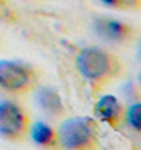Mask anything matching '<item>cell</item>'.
Listing matches in <instances>:
<instances>
[{
  "label": "cell",
  "instance_id": "obj_1",
  "mask_svg": "<svg viewBox=\"0 0 141 150\" xmlns=\"http://www.w3.org/2000/svg\"><path fill=\"white\" fill-rule=\"evenodd\" d=\"M75 65L95 93H100L124 74L122 60L114 52L98 46L81 47L76 52Z\"/></svg>",
  "mask_w": 141,
  "mask_h": 150
},
{
  "label": "cell",
  "instance_id": "obj_4",
  "mask_svg": "<svg viewBox=\"0 0 141 150\" xmlns=\"http://www.w3.org/2000/svg\"><path fill=\"white\" fill-rule=\"evenodd\" d=\"M32 120L21 104L0 100V137L10 142H24L29 137Z\"/></svg>",
  "mask_w": 141,
  "mask_h": 150
},
{
  "label": "cell",
  "instance_id": "obj_9",
  "mask_svg": "<svg viewBox=\"0 0 141 150\" xmlns=\"http://www.w3.org/2000/svg\"><path fill=\"white\" fill-rule=\"evenodd\" d=\"M125 123H128L133 131L138 134L141 129V103L140 101H133L127 106L125 111Z\"/></svg>",
  "mask_w": 141,
  "mask_h": 150
},
{
  "label": "cell",
  "instance_id": "obj_8",
  "mask_svg": "<svg viewBox=\"0 0 141 150\" xmlns=\"http://www.w3.org/2000/svg\"><path fill=\"white\" fill-rule=\"evenodd\" d=\"M29 137L33 141L37 147L43 150H62L59 142V133L56 128L45 122H35L30 125Z\"/></svg>",
  "mask_w": 141,
  "mask_h": 150
},
{
  "label": "cell",
  "instance_id": "obj_5",
  "mask_svg": "<svg viewBox=\"0 0 141 150\" xmlns=\"http://www.w3.org/2000/svg\"><path fill=\"white\" fill-rule=\"evenodd\" d=\"M94 29L100 38L119 44L132 43L138 35V29L133 24L113 18H97L94 21Z\"/></svg>",
  "mask_w": 141,
  "mask_h": 150
},
{
  "label": "cell",
  "instance_id": "obj_2",
  "mask_svg": "<svg viewBox=\"0 0 141 150\" xmlns=\"http://www.w3.org/2000/svg\"><path fill=\"white\" fill-rule=\"evenodd\" d=\"M62 150H98V127L90 117H70L57 129Z\"/></svg>",
  "mask_w": 141,
  "mask_h": 150
},
{
  "label": "cell",
  "instance_id": "obj_7",
  "mask_svg": "<svg viewBox=\"0 0 141 150\" xmlns=\"http://www.w3.org/2000/svg\"><path fill=\"white\" fill-rule=\"evenodd\" d=\"M35 100H37L38 108L41 109L43 112L51 117V119H65L67 115V109L65 104L62 101V96L60 93L56 90L54 87L49 86H43L37 90V95H35Z\"/></svg>",
  "mask_w": 141,
  "mask_h": 150
},
{
  "label": "cell",
  "instance_id": "obj_3",
  "mask_svg": "<svg viewBox=\"0 0 141 150\" xmlns=\"http://www.w3.org/2000/svg\"><path fill=\"white\" fill-rule=\"evenodd\" d=\"M40 73L30 63L21 60H0V90L21 96L33 92L38 86Z\"/></svg>",
  "mask_w": 141,
  "mask_h": 150
},
{
  "label": "cell",
  "instance_id": "obj_6",
  "mask_svg": "<svg viewBox=\"0 0 141 150\" xmlns=\"http://www.w3.org/2000/svg\"><path fill=\"white\" fill-rule=\"evenodd\" d=\"M125 111L127 106L114 95H102L95 104L94 114L111 128L120 129L125 125Z\"/></svg>",
  "mask_w": 141,
  "mask_h": 150
},
{
  "label": "cell",
  "instance_id": "obj_10",
  "mask_svg": "<svg viewBox=\"0 0 141 150\" xmlns=\"http://www.w3.org/2000/svg\"><path fill=\"white\" fill-rule=\"evenodd\" d=\"M105 6L118 11H140L141 0H100Z\"/></svg>",
  "mask_w": 141,
  "mask_h": 150
}]
</instances>
